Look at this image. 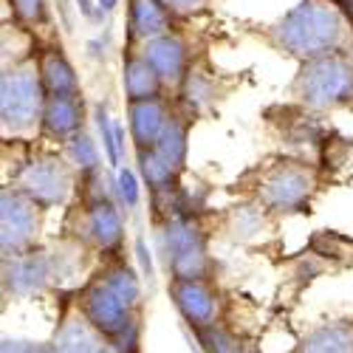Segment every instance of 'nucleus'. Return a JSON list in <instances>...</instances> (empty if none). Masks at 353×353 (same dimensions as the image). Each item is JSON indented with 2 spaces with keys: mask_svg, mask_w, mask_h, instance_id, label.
Instances as JSON below:
<instances>
[{
  "mask_svg": "<svg viewBox=\"0 0 353 353\" xmlns=\"http://www.w3.org/2000/svg\"><path fill=\"white\" fill-rule=\"evenodd\" d=\"M272 48L303 63L353 51V17L336 0H300L263 32Z\"/></svg>",
  "mask_w": 353,
  "mask_h": 353,
  "instance_id": "nucleus-1",
  "label": "nucleus"
},
{
  "mask_svg": "<svg viewBox=\"0 0 353 353\" xmlns=\"http://www.w3.org/2000/svg\"><path fill=\"white\" fill-rule=\"evenodd\" d=\"M71 305L110 345L141 334V280L125 257L102 260V266L74 291Z\"/></svg>",
  "mask_w": 353,
  "mask_h": 353,
  "instance_id": "nucleus-2",
  "label": "nucleus"
},
{
  "mask_svg": "<svg viewBox=\"0 0 353 353\" xmlns=\"http://www.w3.org/2000/svg\"><path fill=\"white\" fill-rule=\"evenodd\" d=\"M88 254H94L85 243L63 234L54 246H37L26 254L3 260V294L14 300L40 297L46 291L65 288L88 266ZM82 280V277H79Z\"/></svg>",
  "mask_w": 353,
  "mask_h": 353,
  "instance_id": "nucleus-3",
  "label": "nucleus"
},
{
  "mask_svg": "<svg viewBox=\"0 0 353 353\" xmlns=\"http://www.w3.org/2000/svg\"><path fill=\"white\" fill-rule=\"evenodd\" d=\"M246 195L249 201L260 203L272 218L280 215H300L311 212V203L322 190V172L319 164L294 159V156H274L266 164L254 167L246 175Z\"/></svg>",
  "mask_w": 353,
  "mask_h": 353,
  "instance_id": "nucleus-4",
  "label": "nucleus"
},
{
  "mask_svg": "<svg viewBox=\"0 0 353 353\" xmlns=\"http://www.w3.org/2000/svg\"><path fill=\"white\" fill-rule=\"evenodd\" d=\"M122 203L116 198V190L105 184L102 172L88 175L77 181V203L68 212L65 234L85 243L99 260L122 257L125 246V221Z\"/></svg>",
  "mask_w": 353,
  "mask_h": 353,
  "instance_id": "nucleus-5",
  "label": "nucleus"
},
{
  "mask_svg": "<svg viewBox=\"0 0 353 353\" xmlns=\"http://www.w3.org/2000/svg\"><path fill=\"white\" fill-rule=\"evenodd\" d=\"M46 88L37 71V60L6 65L0 74V130L3 136L26 139L40 133L46 110Z\"/></svg>",
  "mask_w": 353,
  "mask_h": 353,
  "instance_id": "nucleus-6",
  "label": "nucleus"
},
{
  "mask_svg": "<svg viewBox=\"0 0 353 353\" xmlns=\"http://www.w3.org/2000/svg\"><path fill=\"white\" fill-rule=\"evenodd\" d=\"M291 97L314 113L353 108V51L303 63L291 82Z\"/></svg>",
  "mask_w": 353,
  "mask_h": 353,
  "instance_id": "nucleus-7",
  "label": "nucleus"
},
{
  "mask_svg": "<svg viewBox=\"0 0 353 353\" xmlns=\"http://www.w3.org/2000/svg\"><path fill=\"white\" fill-rule=\"evenodd\" d=\"M156 246L170 280H210V243L198 218H170L156 223Z\"/></svg>",
  "mask_w": 353,
  "mask_h": 353,
  "instance_id": "nucleus-8",
  "label": "nucleus"
},
{
  "mask_svg": "<svg viewBox=\"0 0 353 353\" xmlns=\"http://www.w3.org/2000/svg\"><path fill=\"white\" fill-rule=\"evenodd\" d=\"M77 170L63 153L54 150H32L12 172V187L28 201H34L43 212L68 203L77 190Z\"/></svg>",
  "mask_w": 353,
  "mask_h": 353,
  "instance_id": "nucleus-9",
  "label": "nucleus"
},
{
  "mask_svg": "<svg viewBox=\"0 0 353 353\" xmlns=\"http://www.w3.org/2000/svg\"><path fill=\"white\" fill-rule=\"evenodd\" d=\"M266 122L272 133L277 136L280 147L285 156L305 159V161H319V153L325 147L328 136L334 133L325 122L322 113H314L303 105H274L266 110Z\"/></svg>",
  "mask_w": 353,
  "mask_h": 353,
  "instance_id": "nucleus-10",
  "label": "nucleus"
},
{
  "mask_svg": "<svg viewBox=\"0 0 353 353\" xmlns=\"http://www.w3.org/2000/svg\"><path fill=\"white\" fill-rule=\"evenodd\" d=\"M43 210L12 184L0 190V254L3 260L40 246Z\"/></svg>",
  "mask_w": 353,
  "mask_h": 353,
  "instance_id": "nucleus-11",
  "label": "nucleus"
},
{
  "mask_svg": "<svg viewBox=\"0 0 353 353\" xmlns=\"http://www.w3.org/2000/svg\"><path fill=\"white\" fill-rule=\"evenodd\" d=\"M170 300L192 334L221 325V294L210 280H170Z\"/></svg>",
  "mask_w": 353,
  "mask_h": 353,
  "instance_id": "nucleus-12",
  "label": "nucleus"
},
{
  "mask_svg": "<svg viewBox=\"0 0 353 353\" xmlns=\"http://www.w3.org/2000/svg\"><path fill=\"white\" fill-rule=\"evenodd\" d=\"M51 353H113L108 336H102L74 305H68L48 342Z\"/></svg>",
  "mask_w": 353,
  "mask_h": 353,
  "instance_id": "nucleus-13",
  "label": "nucleus"
},
{
  "mask_svg": "<svg viewBox=\"0 0 353 353\" xmlns=\"http://www.w3.org/2000/svg\"><path fill=\"white\" fill-rule=\"evenodd\" d=\"M139 51H141L144 60L159 71V77H161V82L167 88H175V91H179V88L184 85L187 71H190L192 63H190L187 43L175 32H167L161 37H153V40L141 43Z\"/></svg>",
  "mask_w": 353,
  "mask_h": 353,
  "instance_id": "nucleus-14",
  "label": "nucleus"
},
{
  "mask_svg": "<svg viewBox=\"0 0 353 353\" xmlns=\"http://www.w3.org/2000/svg\"><path fill=\"white\" fill-rule=\"evenodd\" d=\"M34 60H37V71H40V79L48 97H79L82 94L79 74L60 43L43 46L34 54Z\"/></svg>",
  "mask_w": 353,
  "mask_h": 353,
  "instance_id": "nucleus-15",
  "label": "nucleus"
},
{
  "mask_svg": "<svg viewBox=\"0 0 353 353\" xmlns=\"http://www.w3.org/2000/svg\"><path fill=\"white\" fill-rule=\"evenodd\" d=\"M85 99L79 97H48L46 99V110H43V125H40V136L48 141H68L77 133L85 130Z\"/></svg>",
  "mask_w": 353,
  "mask_h": 353,
  "instance_id": "nucleus-16",
  "label": "nucleus"
},
{
  "mask_svg": "<svg viewBox=\"0 0 353 353\" xmlns=\"http://www.w3.org/2000/svg\"><path fill=\"white\" fill-rule=\"evenodd\" d=\"M122 91L128 105L133 102H150V99H164L167 85L161 82L159 71L141 57L139 48H128L122 60Z\"/></svg>",
  "mask_w": 353,
  "mask_h": 353,
  "instance_id": "nucleus-17",
  "label": "nucleus"
},
{
  "mask_svg": "<svg viewBox=\"0 0 353 353\" xmlns=\"http://www.w3.org/2000/svg\"><path fill=\"white\" fill-rule=\"evenodd\" d=\"M172 108L167 99H150V102H133L128 105V133L136 150H153L161 130L167 128Z\"/></svg>",
  "mask_w": 353,
  "mask_h": 353,
  "instance_id": "nucleus-18",
  "label": "nucleus"
},
{
  "mask_svg": "<svg viewBox=\"0 0 353 353\" xmlns=\"http://www.w3.org/2000/svg\"><path fill=\"white\" fill-rule=\"evenodd\" d=\"M172 20L161 0H128V43L141 46L172 32Z\"/></svg>",
  "mask_w": 353,
  "mask_h": 353,
  "instance_id": "nucleus-19",
  "label": "nucleus"
},
{
  "mask_svg": "<svg viewBox=\"0 0 353 353\" xmlns=\"http://www.w3.org/2000/svg\"><path fill=\"white\" fill-rule=\"evenodd\" d=\"M272 215L254 201H243L238 207H229L223 215V232L229 234V241L234 243H252L257 241L263 232L269 229Z\"/></svg>",
  "mask_w": 353,
  "mask_h": 353,
  "instance_id": "nucleus-20",
  "label": "nucleus"
},
{
  "mask_svg": "<svg viewBox=\"0 0 353 353\" xmlns=\"http://www.w3.org/2000/svg\"><path fill=\"white\" fill-rule=\"evenodd\" d=\"M319 172L325 184H350L353 181V139L331 133L319 153Z\"/></svg>",
  "mask_w": 353,
  "mask_h": 353,
  "instance_id": "nucleus-21",
  "label": "nucleus"
},
{
  "mask_svg": "<svg viewBox=\"0 0 353 353\" xmlns=\"http://www.w3.org/2000/svg\"><path fill=\"white\" fill-rule=\"evenodd\" d=\"M291 353H353V322H322Z\"/></svg>",
  "mask_w": 353,
  "mask_h": 353,
  "instance_id": "nucleus-22",
  "label": "nucleus"
},
{
  "mask_svg": "<svg viewBox=\"0 0 353 353\" xmlns=\"http://www.w3.org/2000/svg\"><path fill=\"white\" fill-rule=\"evenodd\" d=\"M190 116L184 110H172L170 113V119H167V128L161 130L159 141L153 150L167 159L179 172H184L187 167V153H190Z\"/></svg>",
  "mask_w": 353,
  "mask_h": 353,
  "instance_id": "nucleus-23",
  "label": "nucleus"
},
{
  "mask_svg": "<svg viewBox=\"0 0 353 353\" xmlns=\"http://www.w3.org/2000/svg\"><path fill=\"white\" fill-rule=\"evenodd\" d=\"M179 102H181V110L195 119L198 113L210 110L215 105V97H218V79L212 71H201L198 65H190L187 71V79L184 85L179 88Z\"/></svg>",
  "mask_w": 353,
  "mask_h": 353,
  "instance_id": "nucleus-24",
  "label": "nucleus"
},
{
  "mask_svg": "<svg viewBox=\"0 0 353 353\" xmlns=\"http://www.w3.org/2000/svg\"><path fill=\"white\" fill-rule=\"evenodd\" d=\"M136 164L150 195H170L175 190H181V172L167 159H161L156 150H136Z\"/></svg>",
  "mask_w": 353,
  "mask_h": 353,
  "instance_id": "nucleus-25",
  "label": "nucleus"
},
{
  "mask_svg": "<svg viewBox=\"0 0 353 353\" xmlns=\"http://www.w3.org/2000/svg\"><path fill=\"white\" fill-rule=\"evenodd\" d=\"M94 122H97V133L102 141V153L110 170H122L128 164V136L119 119H113L105 102H99L94 108Z\"/></svg>",
  "mask_w": 353,
  "mask_h": 353,
  "instance_id": "nucleus-26",
  "label": "nucleus"
},
{
  "mask_svg": "<svg viewBox=\"0 0 353 353\" xmlns=\"http://www.w3.org/2000/svg\"><path fill=\"white\" fill-rule=\"evenodd\" d=\"M63 156L77 170L79 179H88V175L102 172V153H99L97 141L91 139V133H88V130H82V133H77L74 139L65 141Z\"/></svg>",
  "mask_w": 353,
  "mask_h": 353,
  "instance_id": "nucleus-27",
  "label": "nucleus"
},
{
  "mask_svg": "<svg viewBox=\"0 0 353 353\" xmlns=\"http://www.w3.org/2000/svg\"><path fill=\"white\" fill-rule=\"evenodd\" d=\"M198 347L203 353H252V347L238 336V334H232L229 328L223 325H215V328H207V331H198L192 334Z\"/></svg>",
  "mask_w": 353,
  "mask_h": 353,
  "instance_id": "nucleus-28",
  "label": "nucleus"
},
{
  "mask_svg": "<svg viewBox=\"0 0 353 353\" xmlns=\"http://www.w3.org/2000/svg\"><path fill=\"white\" fill-rule=\"evenodd\" d=\"M113 190H116V198H119L125 212H136L139 210V203H141V175H139V170H133L128 164L122 170H116Z\"/></svg>",
  "mask_w": 353,
  "mask_h": 353,
  "instance_id": "nucleus-29",
  "label": "nucleus"
},
{
  "mask_svg": "<svg viewBox=\"0 0 353 353\" xmlns=\"http://www.w3.org/2000/svg\"><path fill=\"white\" fill-rule=\"evenodd\" d=\"M12 6V14H14V23H20L23 28H40V26H48L51 20V12H48V0H6Z\"/></svg>",
  "mask_w": 353,
  "mask_h": 353,
  "instance_id": "nucleus-30",
  "label": "nucleus"
},
{
  "mask_svg": "<svg viewBox=\"0 0 353 353\" xmlns=\"http://www.w3.org/2000/svg\"><path fill=\"white\" fill-rule=\"evenodd\" d=\"M161 3L175 20H190V17H201V14L215 12L223 0H161Z\"/></svg>",
  "mask_w": 353,
  "mask_h": 353,
  "instance_id": "nucleus-31",
  "label": "nucleus"
},
{
  "mask_svg": "<svg viewBox=\"0 0 353 353\" xmlns=\"http://www.w3.org/2000/svg\"><path fill=\"white\" fill-rule=\"evenodd\" d=\"M0 353H51L48 342H28V339H9L3 336Z\"/></svg>",
  "mask_w": 353,
  "mask_h": 353,
  "instance_id": "nucleus-32",
  "label": "nucleus"
},
{
  "mask_svg": "<svg viewBox=\"0 0 353 353\" xmlns=\"http://www.w3.org/2000/svg\"><path fill=\"white\" fill-rule=\"evenodd\" d=\"M136 254H139V263H141V272L147 277V283H153L156 280V272H153V257H150V249H147L144 238L136 241Z\"/></svg>",
  "mask_w": 353,
  "mask_h": 353,
  "instance_id": "nucleus-33",
  "label": "nucleus"
},
{
  "mask_svg": "<svg viewBox=\"0 0 353 353\" xmlns=\"http://www.w3.org/2000/svg\"><path fill=\"white\" fill-rule=\"evenodd\" d=\"M77 9L85 20H91V23H99L105 17L102 6H99V0H77Z\"/></svg>",
  "mask_w": 353,
  "mask_h": 353,
  "instance_id": "nucleus-34",
  "label": "nucleus"
},
{
  "mask_svg": "<svg viewBox=\"0 0 353 353\" xmlns=\"http://www.w3.org/2000/svg\"><path fill=\"white\" fill-rule=\"evenodd\" d=\"M99 6H102L105 14H113L116 9H119V0H99Z\"/></svg>",
  "mask_w": 353,
  "mask_h": 353,
  "instance_id": "nucleus-35",
  "label": "nucleus"
},
{
  "mask_svg": "<svg viewBox=\"0 0 353 353\" xmlns=\"http://www.w3.org/2000/svg\"><path fill=\"white\" fill-rule=\"evenodd\" d=\"M342 6H345V9H347V14L353 17V0H347V3H342Z\"/></svg>",
  "mask_w": 353,
  "mask_h": 353,
  "instance_id": "nucleus-36",
  "label": "nucleus"
},
{
  "mask_svg": "<svg viewBox=\"0 0 353 353\" xmlns=\"http://www.w3.org/2000/svg\"><path fill=\"white\" fill-rule=\"evenodd\" d=\"M336 3H347V0H336Z\"/></svg>",
  "mask_w": 353,
  "mask_h": 353,
  "instance_id": "nucleus-37",
  "label": "nucleus"
}]
</instances>
